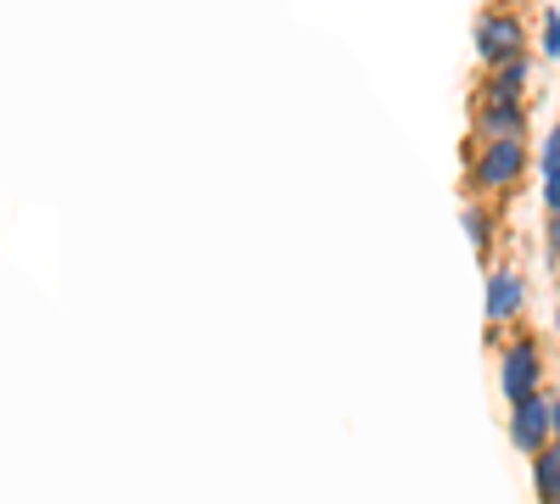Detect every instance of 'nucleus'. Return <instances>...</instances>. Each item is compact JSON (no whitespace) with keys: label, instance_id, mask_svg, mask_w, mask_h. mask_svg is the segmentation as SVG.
<instances>
[{"label":"nucleus","instance_id":"f257e3e1","mask_svg":"<svg viewBox=\"0 0 560 504\" xmlns=\"http://www.w3.org/2000/svg\"><path fill=\"white\" fill-rule=\"evenodd\" d=\"M522 168H527V134H516V141H482L477 163H471V186L488 197L510 191V186H522Z\"/></svg>","mask_w":560,"mask_h":504},{"label":"nucleus","instance_id":"f03ea898","mask_svg":"<svg viewBox=\"0 0 560 504\" xmlns=\"http://www.w3.org/2000/svg\"><path fill=\"white\" fill-rule=\"evenodd\" d=\"M510 443H516L527 460L555 443V398L549 392H527V398L510 403Z\"/></svg>","mask_w":560,"mask_h":504},{"label":"nucleus","instance_id":"7ed1b4c3","mask_svg":"<svg viewBox=\"0 0 560 504\" xmlns=\"http://www.w3.org/2000/svg\"><path fill=\"white\" fill-rule=\"evenodd\" d=\"M522 45H527V34H522V17H516V12L488 7V12L477 17V57H482L488 68L516 62V57H522Z\"/></svg>","mask_w":560,"mask_h":504},{"label":"nucleus","instance_id":"20e7f679","mask_svg":"<svg viewBox=\"0 0 560 504\" xmlns=\"http://www.w3.org/2000/svg\"><path fill=\"white\" fill-rule=\"evenodd\" d=\"M499 392L516 403L527 392H544V353L533 337H516L504 353H499Z\"/></svg>","mask_w":560,"mask_h":504},{"label":"nucleus","instance_id":"39448f33","mask_svg":"<svg viewBox=\"0 0 560 504\" xmlns=\"http://www.w3.org/2000/svg\"><path fill=\"white\" fill-rule=\"evenodd\" d=\"M527 134V107L516 96H482L477 90V141H516Z\"/></svg>","mask_w":560,"mask_h":504},{"label":"nucleus","instance_id":"423d86ee","mask_svg":"<svg viewBox=\"0 0 560 504\" xmlns=\"http://www.w3.org/2000/svg\"><path fill=\"white\" fill-rule=\"evenodd\" d=\"M527 308V281L522 269H493L488 274V326H510Z\"/></svg>","mask_w":560,"mask_h":504},{"label":"nucleus","instance_id":"0eeeda50","mask_svg":"<svg viewBox=\"0 0 560 504\" xmlns=\"http://www.w3.org/2000/svg\"><path fill=\"white\" fill-rule=\"evenodd\" d=\"M527 73H533V62L527 57H516V62H504V68H488V79H482V96H527Z\"/></svg>","mask_w":560,"mask_h":504},{"label":"nucleus","instance_id":"6e6552de","mask_svg":"<svg viewBox=\"0 0 560 504\" xmlns=\"http://www.w3.org/2000/svg\"><path fill=\"white\" fill-rule=\"evenodd\" d=\"M533 493H538L544 504L560 499V443H549V448L533 454Z\"/></svg>","mask_w":560,"mask_h":504},{"label":"nucleus","instance_id":"1a4fd4ad","mask_svg":"<svg viewBox=\"0 0 560 504\" xmlns=\"http://www.w3.org/2000/svg\"><path fill=\"white\" fill-rule=\"evenodd\" d=\"M459 224H465V236H471V247L488 258V247H493V219H488V208H482V202H471V208L459 213Z\"/></svg>","mask_w":560,"mask_h":504},{"label":"nucleus","instance_id":"9d476101","mask_svg":"<svg viewBox=\"0 0 560 504\" xmlns=\"http://www.w3.org/2000/svg\"><path fill=\"white\" fill-rule=\"evenodd\" d=\"M544 253H549V263L560 269V213H549V224H544Z\"/></svg>","mask_w":560,"mask_h":504},{"label":"nucleus","instance_id":"9b49d317","mask_svg":"<svg viewBox=\"0 0 560 504\" xmlns=\"http://www.w3.org/2000/svg\"><path fill=\"white\" fill-rule=\"evenodd\" d=\"M544 174H560V124L549 129V141H544Z\"/></svg>","mask_w":560,"mask_h":504},{"label":"nucleus","instance_id":"f8f14e48","mask_svg":"<svg viewBox=\"0 0 560 504\" xmlns=\"http://www.w3.org/2000/svg\"><path fill=\"white\" fill-rule=\"evenodd\" d=\"M544 208L560 213V174H544Z\"/></svg>","mask_w":560,"mask_h":504},{"label":"nucleus","instance_id":"ddd939ff","mask_svg":"<svg viewBox=\"0 0 560 504\" xmlns=\"http://www.w3.org/2000/svg\"><path fill=\"white\" fill-rule=\"evenodd\" d=\"M544 51H549V57H560V12L549 17V34H544Z\"/></svg>","mask_w":560,"mask_h":504},{"label":"nucleus","instance_id":"4468645a","mask_svg":"<svg viewBox=\"0 0 560 504\" xmlns=\"http://www.w3.org/2000/svg\"><path fill=\"white\" fill-rule=\"evenodd\" d=\"M555 443H560V398H555Z\"/></svg>","mask_w":560,"mask_h":504},{"label":"nucleus","instance_id":"2eb2a0df","mask_svg":"<svg viewBox=\"0 0 560 504\" xmlns=\"http://www.w3.org/2000/svg\"><path fill=\"white\" fill-rule=\"evenodd\" d=\"M555 331H560V303H555Z\"/></svg>","mask_w":560,"mask_h":504},{"label":"nucleus","instance_id":"dca6fc26","mask_svg":"<svg viewBox=\"0 0 560 504\" xmlns=\"http://www.w3.org/2000/svg\"><path fill=\"white\" fill-rule=\"evenodd\" d=\"M555 504H560V499H555Z\"/></svg>","mask_w":560,"mask_h":504}]
</instances>
